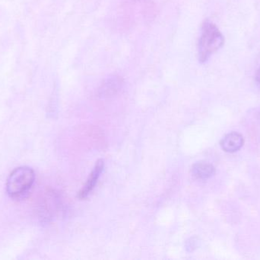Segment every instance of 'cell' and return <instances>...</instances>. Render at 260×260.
Instances as JSON below:
<instances>
[{
    "mask_svg": "<svg viewBox=\"0 0 260 260\" xmlns=\"http://www.w3.org/2000/svg\"><path fill=\"white\" fill-rule=\"evenodd\" d=\"M123 85V79L118 76L108 79L100 89V94L104 96H111L120 90Z\"/></svg>",
    "mask_w": 260,
    "mask_h": 260,
    "instance_id": "cell-6",
    "label": "cell"
},
{
    "mask_svg": "<svg viewBox=\"0 0 260 260\" xmlns=\"http://www.w3.org/2000/svg\"><path fill=\"white\" fill-rule=\"evenodd\" d=\"M192 174L199 180H207L213 177L215 174V169L210 163L198 162L192 165Z\"/></svg>",
    "mask_w": 260,
    "mask_h": 260,
    "instance_id": "cell-5",
    "label": "cell"
},
{
    "mask_svg": "<svg viewBox=\"0 0 260 260\" xmlns=\"http://www.w3.org/2000/svg\"><path fill=\"white\" fill-rule=\"evenodd\" d=\"M104 166H105V163H104V160H102V159L96 162L95 166H94L92 172L90 174L89 178L87 180L83 189H81L79 191V194H78V198L79 199H85L86 197L89 195V194L91 193V191L94 189V188L95 187L98 180H99L102 172H103Z\"/></svg>",
    "mask_w": 260,
    "mask_h": 260,
    "instance_id": "cell-3",
    "label": "cell"
},
{
    "mask_svg": "<svg viewBox=\"0 0 260 260\" xmlns=\"http://www.w3.org/2000/svg\"><path fill=\"white\" fill-rule=\"evenodd\" d=\"M256 82H257L258 85H259L260 87V67L259 68V70H257V72H256Z\"/></svg>",
    "mask_w": 260,
    "mask_h": 260,
    "instance_id": "cell-7",
    "label": "cell"
},
{
    "mask_svg": "<svg viewBox=\"0 0 260 260\" xmlns=\"http://www.w3.org/2000/svg\"><path fill=\"white\" fill-rule=\"evenodd\" d=\"M244 139L241 134L232 132L226 134L220 142L223 151L227 153H235L244 146Z\"/></svg>",
    "mask_w": 260,
    "mask_h": 260,
    "instance_id": "cell-4",
    "label": "cell"
},
{
    "mask_svg": "<svg viewBox=\"0 0 260 260\" xmlns=\"http://www.w3.org/2000/svg\"><path fill=\"white\" fill-rule=\"evenodd\" d=\"M35 180L33 169L28 166H20L9 175L6 182V192L11 198H21L31 189Z\"/></svg>",
    "mask_w": 260,
    "mask_h": 260,
    "instance_id": "cell-2",
    "label": "cell"
},
{
    "mask_svg": "<svg viewBox=\"0 0 260 260\" xmlns=\"http://www.w3.org/2000/svg\"><path fill=\"white\" fill-rule=\"evenodd\" d=\"M224 42V37L217 26L211 21H205L199 40L198 55L200 62L206 63L222 47Z\"/></svg>",
    "mask_w": 260,
    "mask_h": 260,
    "instance_id": "cell-1",
    "label": "cell"
}]
</instances>
